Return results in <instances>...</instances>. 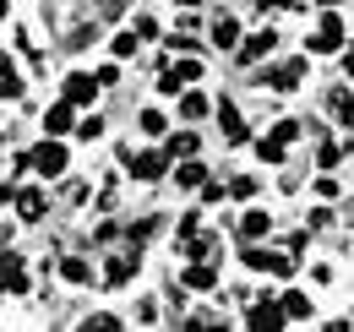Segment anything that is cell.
I'll list each match as a JSON object with an SVG mask.
<instances>
[{
	"label": "cell",
	"mask_w": 354,
	"mask_h": 332,
	"mask_svg": "<svg viewBox=\"0 0 354 332\" xmlns=\"http://www.w3.org/2000/svg\"><path fill=\"white\" fill-rule=\"evenodd\" d=\"M245 267H251V273H272V278H289V273H295V256L251 246V250H245Z\"/></svg>",
	"instance_id": "6da1fadb"
},
{
	"label": "cell",
	"mask_w": 354,
	"mask_h": 332,
	"mask_svg": "<svg viewBox=\"0 0 354 332\" xmlns=\"http://www.w3.org/2000/svg\"><path fill=\"white\" fill-rule=\"evenodd\" d=\"M33 169H39L44 180H55V174H66V142H60V136H49L44 147H33Z\"/></svg>",
	"instance_id": "7a4b0ae2"
},
{
	"label": "cell",
	"mask_w": 354,
	"mask_h": 332,
	"mask_svg": "<svg viewBox=\"0 0 354 332\" xmlns=\"http://www.w3.org/2000/svg\"><path fill=\"white\" fill-rule=\"evenodd\" d=\"M0 289L6 294H28V261H22L17 250L0 256Z\"/></svg>",
	"instance_id": "3957f363"
},
{
	"label": "cell",
	"mask_w": 354,
	"mask_h": 332,
	"mask_svg": "<svg viewBox=\"0 0 354 332\" xmlns=\"http://www.w3.org/2000/svg\"><path fill=\"white\" fill-rule=\"evenodd\" d=\"M196 77H202V66H196V60H180V66H164V77H158V93H169V98H175L180 87H191Z\"/></svg>",
	"instance_id": "277c9868"
},
{
	"label": "cell",
	"mask_w": 354,
	"mask_h": 332,
	"mask_svg": "<svg viewBox=\"0 0 354 332\" xmlns=\"http://www.w3.org/2000/svg\"><path fill=\"white\" fill-rule=\"evenodd\" d=\"M136 261H142L136 250H115V256L104 261V284H115V289H120V284H131V278H136Z\"/></svg>",
	"instance_id": "5b68a950"
},
{
	"label": "cell",
	"mask_w": 354,
	"mask_h": 332,
	"mask_svg": "<svg viewBox=\"0 0 354 332\" xmlns=\"http://www.w3.org/2000/svg\"><path fill=\"white\" fill-rule=\"evenodd\" d=\"M338 44H344V22L338 17H322V28H316V39H306V49L310 55H333Z\"/></svg>",
	"instance_id": "8992f818"
},
{
	"label": "cell",
	"mask_w": 354,
	"mask_h": 332,
	"mask_svg": "<svg viewBox=\"0 0 354 332\" xmlns=\"http://www.w3.org/2000/svg\"><path fill=\"white\" fill-rule=\"evenodd\" d=\"M126 158H131L136 180H164V169H169V153H126Z\"/></svg>",
	"instance_id": "52a82bcc"
},
{
	"label": "cell",
	"mask_w": 354,
	"mask_h": 332,
	"mask_svg": "<svg viewBox=\"0 0 354 332\" xmlns=\"http://www.w3.org/2000/svg\"><path fill=\"white\" fill-rule=\"evenodd\" d=\"M66 98H71L77 109H82V104H93V98H98V77H88V71H71V77H66Z\"/></svg>",
	"instance_id": "ba28073f"
},
{
	"label": "cell",
	"mask_w": 354,
	"mask_h": 332,
	"mask_svg": "<svg viewBox=\"0 0 354 332\" xmlns=\"http://www.w3.org/2000/svg\"><path fill=\"white\" fill-rule=\"evenodd\" d=\"M71 120H77V104H71V98H60V104L44 115V131H49V136H66V131H77Z\"/></svg>",
	"instance_id": "9c48e42d"
},
{
	"label": "cell",
	"mask_w": 354,
	"mask_h": 332,
	"mask_svg": "<svg viewBox=\"0 0 354 332\" xmlns=\"http://www.w3.org/2000/svg\"><path fill=\"white\" fill-rule=\"evenodd\" d=\"M300 77H306V66H300V60H289V66H272V71H267L272 93H295V87H300Z\"/></svg>",
	"instance_id": "30bf717a"
},
{
	"label": "cell",
	"mask_w": 354,
	"mask_h": 332,
	"mask_svg": "<svg viewBox=\"0 0 354 332\" xmlns=\"http://www.w3.org/2000/svg\"><path fill=\"white\" fill-rule=\"evenodd\" d=\"M180 284H185V289H218V273H213V261L202 256V261H191V267H185V278H180Z\"/></svg>",
	"instance_id": "8fae6325"
},
{
	"label": "cell",
	"mask_w": 354,
	"mask_h": 332,
	"mask_svg": "<svg viewBox=\"0 0 354 332\" xmlns=\"http://www.w3.org/2000/svg\"><path fill=\"white\" fill-rule=\"evenodd\" d=\"M272 44H278V33H272V28L251 33V39L240 44V60H262V55H272Z\"/></svg>",
	"instance_id": "7c38bea8"
},
{
	"label": "cell",
	"mask_w": 354,
	"mask_h": 332,
	"mask_svg": "<svg viewBox=\"0 0 354 332\" xmlns=\"http://www.w3.org/2000/svg\"><path fill=\"white\" fill-rule=\"evenodd\" d=\"M289 316H283V305H272V299H262V305H251V327H283Z\"/></svg>",
	"instance_id": "4fadbf2b"
},
{
	"label": "cell",
	"mask_w": 354,
	"mask_h": 332,
	"mask_svg": "<svg viewBox=\"0 0 354 332\" xmlns=\"http://www.w3.org/2000/svg\"><path fill=\"white\" fill-rule=\"evenodd\" d=\"M44 191H22V196H17V212H22V218H28V223H39V218H44Z\"/></svg>",
	"instance_id": "5bb4252c"
},
{
	"label": "cell",
	"mask_w": 354,
	"mask_h": 332,
	"mask_svg": "<svg viewBox=\"0 0 354 332\" xmlns=\"http://www.w3.org/2000/svg\"><path fill=\"white\" fill-rule=\"evenodd\" d=\"M213 44H218V49H234V44H240V22H234V17H218V22H213Z\"/></svg>",
	"instance_id": "9a60e30c"
},
{
	"label": "cell",
	"mask_w": 354,
	"mask_h": 332,
	"mask_svg": "<svg viewBox=\"0 0 354 332\" xmlns=\"http://www.w3.org/2000/svg\"><path fill=\"white\" fill-rule=\"evenodd\" d=\"M267 229H272V218H267V212H257V208L240 218V234H245V240H262Z\"/></svg>",
	"instance_id": "2e32d148"
},
{
	"label": "cell",
	"mask_w": 354,
	"mask_h": 332,
	"mask_svg": "<svg viewBox=\"0 0 354 332\" xmlns=\"http://www.w3.org/2000/svg\"><path fill=\"white\" fill-rule=\"evenodd\" d=\"M218 120H223V136H229V142H245V125H240V109H234V104H218Z\"/></svg>",
	"instance_id": "e0dca14e"
},
{
	"label": "cell",
	"mask_w": 354,
	"mask_h": 332,
	"mask_svg": "<svg viewBox=\"0 0 354 332\" xmlns=\"http://www.w3.org/2000/svg\"><path fill=\"white\" fill-rule=\"evenodd\" d=\"M0 93H6V98H22V71H17L11 60H0Z\"/></svg>",
	"instance_id": "ac0fdd59"
},
{
	"label": "cell",
	"mask_w": 354,
	"mask_h": 332,
	"mask_svg": "<svg viewBox=\"0 0 354 332\" xmlns=\"http://www.w3.org/2000/svg\"><path fill=\"white\" fill-rule=\"evenodd\" d=\"M180 115H185V120H202V115H207V98H202V93H185V87H180Z\"/></svg>",
	"instance_id": "d6986e66"
},
{
	"label": "cell",
	"mask_w": 354,
	"mask_h": 332,
	"mask_svg": "<svg viewBox=\"0 0 354 332\" xmlns=\"http://www.w3.org/2000/svg\"><path fill=\"white\" fill-rule=\"evenodd\" d=\"M60 278H71V284H88V278H93V267L82 261V256H66V261H60Z\"/></svg>",
	"instance_id": "ffe728a7"
},
{
	"label": "cell",
	"mask_w": 354,
	"mask_h": 332,
	"mask_svg": "<svg viewBox=\"0 0 354 332\" xmlns=\"http://www.w3.org/2000/svg\"><path fill=\"white\" fill-rule=\"evenodd\" d=\"M283 316H289V322H306V316H310V299L289 289V294H283Z\"/></svg>",
	"instance_id": "44dd1931"
},
{
	"label": "cell",
	"mask_w": 354,
	"mask_h": 332,
	"mask_svg": "<svg viewBox=\"0 0 354 332\" xmlns=\"http://www.w3.org/2000/svg\"><path fill=\"white\" fill-rule=\"evenodd\" d=\"M136 125H142V136H164V131H169V120H164L158 109H142V115H136Z\"/></svg>",
	"instance_id": "7402d4cb"
},
{
	"label": "cell",
	"mask_w": 354,
	"mask_h": 332,
	"mask_svg": "<svg viewBox=\"0 0 354 332\" xmlns=\"http://www.w3.org/2000/svg\"><path fill=\"white\" fill-rule=\"evenodd\" d=\"M327 104H333V115H338V125H354V98L344 93V87H338V93H333Z\"/></svg>",
	"instance_id": "603a6c76"
},
{
	"label": "cell",
	"mask_w": 354,
	"mask_h": 332,
	"mask_svg": "<svg viewBox=\"0 0 354 332\" xmlns=\"http://www.w3.org/2000/svg\"><path fill=\"white\" fill-rule=\"evenodd\" d=\"M175 180H180V185H202V180H207V169L196 164V158H185V164L175 169Z\"/></svg>",
	"instance_id": "cb8c5ba5"
},
{
	"label": "cell",
	"mask_w": 354,
	"mask_h": 332,
	"mask_svg": "<svg viewBox=\"0 0 354 332\" xmlns=\"http://www.w3.org/2000/svg\"><path fill=\"white\" fill-rule=\"evenodd\" d=\"M191 153H196V136H191V131L169 136V158H191Z\"/></svg>",
	"instance_id": "d4e9b609"
},
{
	"label": "cell",
	"mask_w": 354,
	"mask_h": 332,
	"mask_svg": "<svg viewBox=\"0 0 354 332\" xmlns=\"http://www.w3.org/2000/svg\"><path fill=\"white\" fill-rule=\"evenodd\" d=\"M136 49H142L136 28H131V33H115V55H120V60H126V55H136Z\"/></svg>",
	"instance_id": "484cf974"
},
{
	"label": "cell",
	"mask_w": 354,
	"mask_h": 332,
	"mask_svg": "<svg viewBox=\"0 0 354 332\" xmlns=\"http://www.w3.org/2000/svg\"><path fill=\"white\" fill-rule=\"evenodd\" d=\"M251 191H257V180H251V174H240V180H229V196H251Z\"/></svg>",
	"instance_id": "4316f807"
},
{
	"label": "cell",
	"mask_w": 354,
	"mask_h": 332,
	"mask_svg": "<svg viewBox=\"0 0 354 332\" xmlns=\"http://www.w3.org/2000/svg\"><path fill=\"white\" fill-rule=\"evenodd\" d=\"M77 136H88V142H93V136H104V120H98V115H88V120L77 125Z\"/></svg>",
	"instance_id": "83f0119b"
},
{
	"label": "cell",
	"mask_w": 354,
	"mask_h": 332,
	"mask_svg": "<svg viewBox=\"0 0 354 332\" xmlns=\"http://www.w3.org/2000/svg\"><path fill=\"white\" fill-rule=\"evenodd\" d=\"M120 82V66H98V87H115Z\"/></svg>",
	"instance_id": "f1b7e54d"
},
{
	"label": "cell",
	"mask_w": 354,
	"mask_h": 332,
	"mask_svg": "<svg viewBox=\"0 0 354 332\" xmlns=\"http://www.w3.org/2000/svg\"><path fill=\"white\" fill-rule=\"evenodd\" d=\"M257 6H262V11H283L289 0H257Z\"/></svg>",
	"instance_id": "f546056e"
},
{
	"label": "cell",
	"mask_w": 354,
	"mask_h": 332,
	"mask_svg": "<svg viewBox=\"0 0 354 332\" xmlns=\"http://www.w3.org/2000/svg\"><path fill=\"white\" fill-rule=\"evenodd\" d=\"M175 6H202V0H175Z\"/></svg>",
	"instance_id": "4dcf8cb0"
},
{
	"label": "cell",
	"mask_w": 354,
	"mask_h": 332,
	"mask_svg": "<svg viewBox=\"0 0 354 332\" xmlns=\"http://www.w3.org/2000/svg\"><path fill=\"white\" fill-rule=\"evenodd\" d=\"M316 6H338V0H316Z\"/></svg>",
	"instance_id": "1f68e13d"
},
{
	"label": "cell",
	"mask_w": 354,
	"mask_h": 332,
	"mask_svg": "<svg viewBox=\"0 0 354 332\" xmlns=\"http://www.w3.org/2000/svg\"><path fill=\"white\" fill-rule=\"evenodd\" d=\"M0 11H6V0H0Z\"/></svg>",
	"instance_id": "d6a6232c"
}]
</instances>
